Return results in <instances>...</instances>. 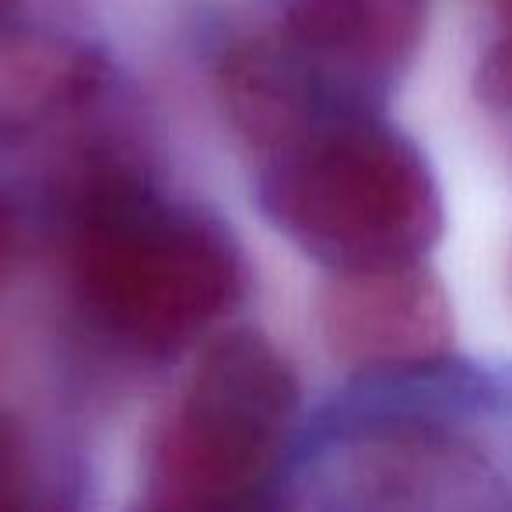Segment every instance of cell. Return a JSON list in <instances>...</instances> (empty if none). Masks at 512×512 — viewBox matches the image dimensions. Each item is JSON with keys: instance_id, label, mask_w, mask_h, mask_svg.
I'll return each mask as SVG.
<instances>
[{"instance_id": "6da1fadb", "label": "cell", "mask_w": 512, "mask_h": 512, "mask_svg": "<svg viewBox=\"0 0 512 512\" xmlns=\"http://www.w3.org/2000/svg\"><path fill=\"white\" fill-rule=\"evenodd\" d=\"M71 274L102 327L169 351L204 334L242 292V260L214 221L127 183H95L71 235Z\"/></svg>"}, {"instance_id": "7a4b0ae2", "label": "cell", "mask_w": 512, "mask_h": 512, "mask_svg": "<svg viewBox=\"0 0 512 512\" xmlns=\"http://www.w3.org/2000/svg\"><path fill=\"white\" fill-rule=\"evenodd\" d=\"M264 211L295 246L337 267L418 260L442 235L428 162L383 123H330L271 158Z\"/></svg>"}, {"instance_id": "3957f363", "label": "cell", "mask_w": 512, "mask_h": 512, "mask_svg": "<svg viewBox=\"0 0 512 512\" xmlns=\"http://www.w3.org/2000/svg\"><path fill=\"white\" fill-rule=\"evenodd\" d=\"M299 418L292 365L256 330H232L200 355L190 383L144 449V505L225 509L274 474Z\"/></svg>"}, {"instance_id": "277c9868", "label": "cell", "mask_w": 512, "mask_h": 512, "mask_svg": "<svg viewBox=\"0 0 512 512\" xmlns=\"http://www.w3.org/2000/svg\"><path fill=\"white\" fill-rule=\"evenodd\" d=\"M316 327L337 362L362 372L428 369L453 348L449 295L418 260L337 267L316 299Z\"/></svg>"}, {"instance_id": "5b68a950", "label": "cell", "mask_w": 512, "mask_h": 512, "mask_svg": "<svg viewBox=\"0 0 512 512\" xmlns=\"http://www.w3.org/2000/svg\"><path fill=\"white\" fill-rule=\"evenodd\" d=\"M428 0H288V36L351 78H393L414 57Z\"/></svg>"}, {"instance_id": "8992f818", "label": "cell", "mask_w": 512, "mask_h": 512, "mask_svg": "<svg viewBox=\"0 0 512 512\" xmlns=\"http://www.w3.org/2000/svg\"><path fill=\"white\" fill-rule=\"evenodd\" d=\"M309 57L288 39L253 36L221 60V99L235 134L256 151L281 155L313 130Z\"/></svg>"}, {"instance_id": "52a82bcc", "label": "cell", "mask_w": 512, "mask_h": 512, "mask_svg": "<svg viewBox=\"0 0 512 512\" xmlns=\"http://www.w3.org/2000/svg\"><path fill=\"white\" fill-rule=\"evenodd\" d=\"M102 64L88 50L50 36L0 43V137L29 134L95 99Z\"/></svg>"}, {"instance_id": "ba28073f", "label": "cell", "mask_w": 512, "mask_h": 512, "mask_svg": "<svg viewBox=\"0 0 512 512\" xmlns=\"http://www.w3.org/2000/svg\"><path fill=\"white\" fill-rule=\"evenodd\" d=\"M348 488L362 491L372 505L435 502L432 491L453 484H481V467L463 456L449 439L432 432H386L369 435L351 449Z\"/></svg>"}, {"instance_id": "9c48e42d", "label": "cell", "mask_w": 512, "mask_h": 512, "mask_svg": "<svg viewBox=\"0 0 512 512\" xmlns=\"http://www.w3.org/2000/svg\"><path fill=\"white\" fill-rule=\"evenodd\" d=\"M32 502V453L22 425L0 414V509H25Z\"/></svg>"}, {"instance_id": "30bf717a", "label": "cell", "mask_w": 512, "mask_h": 512, "mask_svg": "<svg viewBox=\"0 0 512 512\" xmlns=\"http://www.w3.org/2000/svg\"><path fill=\"white\" fill-rule=\"evenodd\" d=\"M11 253H15V221H11L8 207L0 204V274L8 267Z\"/></svg>"}, {"instance_id": "8fae6325", "label": "cell", "mask_w": 512, "mask_h": 512, "mask_svg": "<svg viewBox=\"0 0 512 512\" xmlns=\"http://www.w3.org/2000/svg\"><path fill=\"white\" fill-rule=\"evenodd\" d=\"M495 8L502 11V15H505V18H509V22H512V0H495Z\"/></svg>"}, {"instance_id": "7c38bea8", "label": "cell", "mask_w": 512, "mask_h": 512, "mask_svg": "<svg viewBox=\"0 0 512 512\" xmlns=\"http://www.w3.org/2000/svg\"><path fill=\"white\" fill-rule=\"evenodd\" d=\"M8 4H15V0H0V8H8Z\"/></svg>"}]
</instances>
